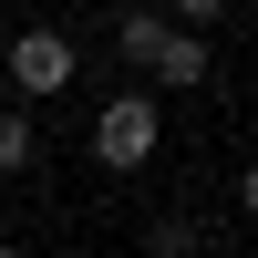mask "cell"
Segmentation results:
<instances>
[{
    "instance_id": "52a82bcc",
    "label": "cell",
    "mask_w": 258,
    "mask_h": 258,
    "mask_svg": "<svg viewBox=\"0 0 258 258\" xmlns=\"http://www.w3.org/2000/svg\"><path fill=\"white\" fill-rule=\"evenodd\" d=\"M176 21H227V0H165Z\"/></svg>"
},
{
    "instance_id": "5b68a950",
    "label": "cell",
    "mask_w": 258,
    "mask_h": 258,
    "mask_svg": "<svg viewBox=\"0 0 258 258\" xmlns=\"http://www.w3.org/2000/svg\"><path fill=\"white\" fill-rule=\"evenodd\" d=\"M41 165V124H31V93L0 103V176H31Z\"/></svg>"
},
{
    "instance_id": "ba28073f",
    "label": "cell",
    "mask_w": 258,
    "mask_h": 258,
    "mask_svg": "<svg viewBox=\"0 0 258 258\" xmlns=\"http://www.w3.org/2000/svg\"><path fill=\"white\" fill-rule=\"evenodd\" d=\"M238 207H248V227H258V165H248V176H238Z\"/></svg>"
},
{
    "instance_id": "8992f818",
    "label": "cell",
    "mask_w": 258,
    "mask_h": 258,
    "mask_svg": "<svg viewBox=\"0 0 258 258\" xmlns=\"http://www.w3.org/2000/svg\"><path fill=\"white\" fill-rule=\"evenodd\" d=\"M145 248H207V227H197V217H155V227H145Z\"/></svg>"
},
{
    "instance_id": "6da1fadb",
    "label": "cell",
    "mask_w": 258,
    "mask_h": 258,
    "mask_svg": "<svg viewBox=\"0 0 258 258\" xmlns=\"http://www.w3.org/2000/svg\"><path fill=\"white\" fill-rule=\"evenodd\" d=\"M155 145H165V93H155V83L103 93V114H93V165H103V176H145Z\"/></svg>"
},
{
    "instance_id": "277c9868",
    "label": "cell",
    "mask_w": 258,
    "mask_h": 258,
    "mask_svg": "<svg viewBox=\"0 0 258 258\" xmlns=\"http://www.w3.org/2000/svg\"><path fill=\"white\" fill-rule=\"evenodd\" d=\"M165 31H176V11H165V0H124V11H114V52L135 62V73L165 52Z\"/></svg>"
},
{
    "instance_id": "7a4b0ae2",
    "label": "cell",
    "mask_w": 258,
    "mask_h": 258,
    "mask_svg": "<svg viewBox=\"0 0 258 258\" xmlns=\"http://www.w3.org/2000/svg\"><path fill=\"white\" fill-rule=\"evenodd\" d=\"M62 83H73V41H62V31H41V21H31V31H11V93H62Z\"/></svg>"
},
{
    "instance_id": "3957f363",
    "label": "cell",
    "mask_w": 258,
    "mask_h": 258,
    "mask_svg": "<svg viewBox=\"0 0 258 258\" xmlns=\"http://www.w3.org/2000/svg\"><path fill=\"white\" fill-rule=\"evenodd\" d=\"M207 73H217V52H207V21H176V31H165V52L145 62V83H155V93H207Z\"/></svg>"
}]
</instances>
